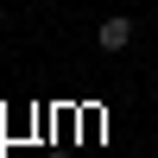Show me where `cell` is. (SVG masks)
Instances as JSON below:
<instances>
[{
    "mask_svg": "<svg viewBox=\"0 0 158 158\" xmlns=\"http://www.w3.org/2000/svg\"><path fill=\"white\" fill-rule=\"evenodd\" d=\"M95 44L108 51V57H114V51H127V44H133V19H127V13H108V19L95 25Z\"/></svg>",
    "mask_w": 158,
    "mask_h": 158,
    "instance_id": "cell-1",
    "label": "cell"
}]
</instances>
